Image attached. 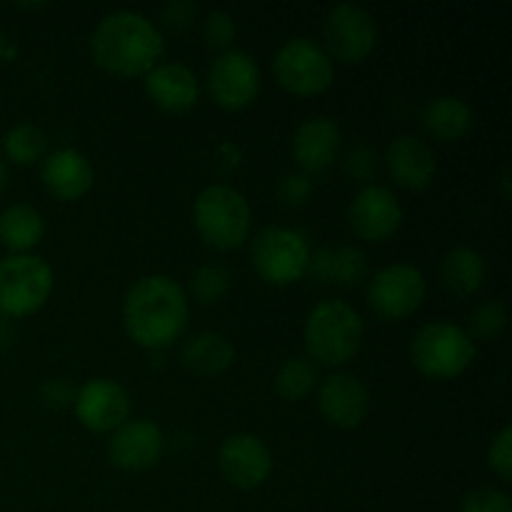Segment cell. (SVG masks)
Returning <instances> with one entry per match:
<instances>
[{
    "instance_id": "6da1fadb",
    "label": "cell",
    "mask_w": 512,
    "mask_h": 512,
    "mask_svg": "<svg viewBox=\"0 0 512 512\" xmlns=\"http://www.w3.org/2000/svg\"><path fill=\"white\" fill-rule=\"evenodd\" d=\"M123 323L130 338L145 348H165L188 325V295L170 275H143L123 300Z\"/></svg>"
},
{
    "instance_id": "7a4b0ae2",
    "label": "cell",
    "mask_w": 512,
    "mask_h": 512,
    "mask_svg": "<svg viewBox=\"0 0 512 512\" xmlns=\"http://www.w3.org/2000/svg\"><path fill=\"white\" fill-rule=\"evenodd\" d=\"M90 53L110 73L145 75L163 58L165 38L148 15L120 8L98 20L90 35Z\"/></svg>"
},
{
    "instance_id": "3957f363",
    "label": "cell",
    "mask_w": 512,
    "mask_h": 512,
    "mask_svg": "<svg viewBox=\"0 0 512 512\" xmlns=\"http://www.w3.org/2000/svg\"><path fill=\"white\" fill-rule=\"evenodd\" d=\"M363 318L345 300H320L305 320L308 358L323 365H345L363 343Z\"/></svg>"
},
{
    "instance_id": "277c9868",
    "label": "cell",
    "mask_w": 512,
    "mask_h": 512,
    "mask_svg": "<svg viewBox=\"0 0 512 512\" xmlns=\"http://www.w3.org/2000/svg\"><path fill=\"white\" fill-rule=\"evenodd\" d=\"M193 223L200 238L220 250L238 248L248 240L253 213L250 203L233 185H205L193 200Z\"/></svg>"
},
{
    "instance_id": "5b68a950",
    "label": "cell",
    "mask_w": 512,
    "mask_h": 512,
    "mask_svg": "<svg viewBox=\"0 0 512 512\" xmlns=\"http://www.w3.org/2000/svg\"><path fill=\"white\" fill-rule=\"evenodd\" d=\"M478 345L450 320H430L410 340V360L428 378H455L475 360Z\"/></svg>"
},
{
    "instance_id": "8992f818",
    "label": "cell",
    "mask_w": 512,
    "mask_h": 512,
    "mask_svg": "<svg viewBox=\"0 0 512 512\" xmlns=\"http://www.w3.org/2000/svg\"><path fill=\"white\" fill-rule=\"evenodd\" d=\"M53 290V268L35 253H10L0 260V315L35 313Z\"/></svg>"
},
{
    "instance_id": "52a82bcc",
    "label": "cell",
    "mask_w": 512,
    "mask_h": 512,
    "mask_svg": "<svg viewBox=\"0 0 512 512\" xmlns=\"http://www.w3.org/2000/svg\"><path fill=\"white\" fill-rule=\"evenodd\" d=\"M250 260L263 280L290 285L308 273L310 243L300 230L288 225H265L250 245Z\"/></svg>"
},
{
    "instance_id": "ba28073f",
    "label": "cell",
    "mask_w": 512,
    "mask_h": 512,
    "mask_svg": "<svg viewBox=\"0 0 512 512\" xmlns=\"http://www.w3.org/2000/svg\"><path fill=\"white\" fill-rule=\"evenodd\" d=\"M273 73L288 90L313 95L335 78V63L328 50L308 35H293L273 55Z\"/></svg>"
},
{
    "instance_id": "9c48e42d",
    "label": "cell",
    "mask_w": 512,
    "mask_h": 512,
    "mask_svg": "<svg viewBox=\"0 0 512 512\" xmlns=\"http://www.w3.org/2000/svg\"><path fill=\"white\" fill-rule=\"evenodd\" d=\"M428 293L423 270L413 263H390L368 278V303L383 318L415 313Z\"/></svg>"
},
{
    "instance_id": "30bf717a",
    "label": "cell",
    "mask_w": 512,
    "mask_h": 512,
    "mask_svg": "<svg viewBox=\"0 0 512 512\" xmlns=\"http://www.w3.org/2000/svg\"><path fill=\"white\" fill-rule=\"evenodd\" d=\"M325 40H328L330 58L345 60V63H355L363 60L365 55L373 53L375 43H378V23H375L373 13L360 3H345L333 5L325 15Z\"/></svg>"
},
{
    "instance_id": "8fae6325",
    "label": "cell",
    "mask_w": 512,
    "mask_h": 512,
    "mask_svg": "<svg viewBox=\"0 0 512 512\" xmlns=\"http://www.w3.org/2000/svg\"><path fill=\"white\" fill-rule=\"evenodd\" d=\"M208 93L223 108H245L260 93V65L248 50L228 48L208 68Z\"/></svg>"
},
{
    "instance_id": "7c38bea8",
    "label": "cell",
    "mask_w": 512,
    "mask_h": 512,
    "mask_svg": "<svg viewBox=\"0 0 512 512\" xmlns=\"http://www.w3.org/2000/svg\"><path fill=\"white\" fill-rule=\"evenodd\" d=\"M218 468L235 488H258L273 470V455L265 440L253 433H233L220 443Z\"/></svg>"
},
{
    "instance_id": "4fadbf2b",
    "label": "cell",
    "mask_w": 512,
    "mask_h": 512,
    "mask_svg": "<svg viewBox=\"0 0 512 512\" xmlns=\"http://www.w3.org/2000/svg\"><path fill=\"white\" fill-rule=\"evenodd\" d=\"M348 223L365 240H383L403 223V205L388 185L368 183L348 205Z\"/></svg>"
},
{
    "instance_id": "5bb4252c",
    "label": "cell",
    "mask_w": 512,
    "mask_h": 512,
    "mask_svg": "<svg viewBox=\"0 0 512 512\" xmlns=\"http://www.w3.org/2000/svg\"><path fill=\"white\" fill-rule=\"evenodd\" d=\"M75 415L90 430H115L130 415V395L118 380L93 378L85 380L73 398Z\"/></svg>"
},
{
    "instance_id": "9a60e30c",
    "label": "cell",
    "mask_w": 512,
    "mask_h": 512,
    "mask_svg": "<svg viewBox=\"0 0 512 512\" xmlns=\"http://www.w3.org/2000/svg\"><path fill=\"white\" fill-rule=\"evenodd\" d=\"M163 430L148 418L125 420L113 430L108 440L110 463L123 470L153 468L163 455Z\"/></svg>"
},
{
    "instance_id": "2e32d148",
    "label": "cell",
    "mask_w": 512,
    "mask_h": 512,
    "mask_svg": "<svg viewBox=\"0 0 512 512\" xmlns=\"http://www.w3.org/2000/svg\"><path fill=\"white\" fill-rule=\"evenodd\" d=\"M318 405L333 425L355 428L368 415L370 395L358 375L348 370H335L318 383Z\"/></svg>"
},
{
    "instance_id": "e0dca14e",
    "label": "cell",
    "mask_w": 512,
    "mask_h": 512,
    "mask_svg": "<svg viewBox=\"0 0 512 512\" xmlns=\"http://www.w3.org/2000/svg\"><path fill=\"white\" fill-rule=\"evenodd\" d=\"M385 168L390 178L403 188H425L438 173V158L428 140L413 133L395 135L385 150Z\"/></svg>"
},
{
    "instance_id": "ac0fdd59",
    "label": "cell",
    "mask_w": 512,
    "mask_h": 512,
    "mask_svg": "<svg viewBox=\"0 0 512 512\" xmlns=\"http://www.w3.org/2000/svg\"><path fill=\"white\" fill-rule=\"evenodd\" d=\"M145 93L158 108L183 113L198 103L200 80L190 65L180 60H160L145 73Z\"/></svg>"
},
{
    "instance_id": "d6986e66",
    "label": "cell",
    "mask_w": 512,
    "mask_h": 512,
    "mask_svg": "<svg viewBox=\"0 0 512 512\" xmlns=\"http://www.w3.org/2000/svg\"><path fill=\"white\" fill-rule=\"evenodd\" d=\"M340 125L330 115H310L293 133V155L308 173H320L338 160Z\"/></svg>"
},
{
    "instance_id": "ffe728a7",
    "label": "cell",
    "mask_w": 512,
    "mask_h": 512,
    "mask_svg": "<svg viewBox=\"0 0 512 512\" xmlns=\"http://www.w3.org/2000/svg\"><path fill=\"white\" fill-rule=\"evenodd\" d=\"M40 178L48 193L60 200H75L93 188L95 168L88 155L75 148H58L48 153L40 165Z\"/></svg>"
},
{
    "instance_id": "44dd1931",
    "label": "cell",
    "mask_w": 512,
    "mask_h": 512,
    "mask_svg": "<svg viewBox=\"0 0 512 512\" xmlns=\"http://www.w3.org/2000/svg\"><path fill=\"white\" fill-rule=\"evenodd\" d=\"M185 368L198 375H220L233 365L235 348L218 330H200L183 343L180 350Z\"/></svg>"
},
{
    "instance_id": "7402d4cb",
    "label": "cell",
    "mask_w": 512,
    "mask_h": 512,
    "mask_svg": "<svg viewBox=\"0 0 512 512\" xmlns=\"http://www.w3.org/2000/svg\"><path fill=\"white\" fill-rule=\"evenodd\" d=\"M423 128L438 140H455L473 128V108L460 95H438L425 103Z\"/></svg>"
},
{
    "instance_id": "603a6c76",
    "label": "cell",
    "mask_w": 512,
    "mask_h": 512,
    "mask_svg": "<svg viewBox=\"0 0 512 512\" xmlns=\"http://www.w3.org/2000/svg\"><path fill=\"white\" fill-rule=\"evenodd\" d=\"M43 215L30 203H10L0 210V243L13 253H28L43 238Z\"/></svg>"
},
{
    "instance_id": "cb8c5ba5",
    "label": "cell",
    "mask_w": 512,
    "mask_h": 512,
    "mask_svg": "<svg viewBox=\"0 0 512 512\" xmlns=\"http://www.w3.org/2000/svg\"><path fill=\"white\" fill-rule=\"evenodd\" d=\"M485 270L488 268H485V258L480 250L470 248V245H455L440 263V278H443L445 288L453 293L473 295L485 283Z\"/></svg>"
},
{
    "instance_id": "d4e9b609",
    "label": "cell",
    "mask_w": 512,
    "mask_h": 512,
    "mask_svg": "<svg viewBox=\"0 0 512 512\" xmlns=\"http://www.w3.org/2000/svg\"><path fill=\"white\" fill-rule=\"evenodd\" d=\"M320 383L318 365L308 355H293L280 363L275 373V390L285 400H303Z\"/></svg>"
},
{
    "instance_id": "484cf974",
    "label": "cell",
    "mask_w": 512,
    "mask_h": 512,
    "mask_svg": "<svg viewBox=\"0 0 512 512\" xmlns=\"http://www.w3.org/2000/svg\"><path fill=\"white\" fill-rule=\"evenodd\" d=\"M3 148L13 163L28 165L33 160L45 158V150H48V135L43 128L33 123H18L13 128L5 130L3 135Z\"/></svg>"
},
{
    "instance_id": "4316f807",
    "label": "cell",
    "mask_w": 512,
    "mask_h": 512,
    "mask_svg": "<svg viewBox=\"0 0 512 512\" xmlns=\"http://www.w3.org/2000/svg\"><path fill=\"white\" fill-rule=\"evenodd\" d=\"M368 275V258L355 245H340L328 253V283L358 285Z\"/></svg>"
},
{
    "instance_id": "83f0119b",
    "label": "cell",
    "mask_w": 512,
    "mask_h": 512,
    "mask_svg": "<svg viewBox=\"0 0 512 512\" xmlns=\"http://www.w3.org/2000/svg\"><path fill=\"white\" fill-rule=\"evenodd\" d=\"M468 325V335L473 340H495L508 325V310L500 300H485V303L475 305Z\"/></svg>"
},
{
    "instance_id": "f1b7e54d",
    "label": "cell",
    "mask_w": 512,
    "mask_h": 512,
    "mask_svg": "<svg viewBox=\"0 0 512 512\" xmlns=\"http://www.w3.org/2000/svg\"><path fill=\"white\" fill-rule=\"evenodd\" d=\"M190 288L200 303H218L230 290L228 268L220 263H203L190 278Z\"/></svg>"
},
{
    "instance_id": "f546056e",
    "label": "cell",
    "mask_w": 512,
    "mask_h": 512,
    "mask_svg": "<svg viewBox=\"0 0 512 512\" xmlns=\"http://www.w3.org/2000/svg\"><path fill=\"white\" fill-rule=\"evenodd\" d=\"M238 35V25L228 10H210L203 18V38L205 43L220 48V53L233 48V40Z\"/></svg>"
},
{
    "instance_id": "4dcf8cb0",
    "label": "cell",
    "mask_w": 512,
    "mask_h": 512,
    "mask_svg": "<svg viewBox=\"0 0 512 512\" xmlns=\"http://www.w3.org/2000/svg\"><path fill=\"white\" fill-rule=\"evenodd\" d=\"M460 512H512V500L505 490L475 488L463 498Z\"/></svg>"
},
{
    "instance_id": "1f68e13d",
    "label": "cell",
    "mask_w": 512,
    "mask_h": 512,
    "mask_svg": "<svg viewBox=\"0 0 512 512\" xmlns=\"http://www.w3.org/2000/svg\"><path fill=\"white\" fill-rule=\"evenodd\" d=\"M488 463L503 483L512 480V425H503L488 448Z\"/></svg>"
},
{
    "instance_id": "d6a6232c",
    "label": "cell",
    "mask_w": 512,
    "mask_h": 512,
    "mask_svg": "<svg viewBox=\"0 0 512 512\" xmlns=\"http://www.w3.org/2000/svg\"><path fill=\"white\" fill-rule=\"evenodd\" d=\"M345 168H348L353 178L368 180L370 175H375V168H378V155L368 145H355L345 155Z\"/></svg>"
},
{
    "instance_id": "836d02e7",
    "label": "cell",
    "mask_w": 512,
    "mask_h": 512,
    "mask_svg": "<svg viewBox=\"0 0 512 512\" xmlns=\"http://www.w3.org/2000/svg\"><path fill=\"white\" fill-rule=\"evenodd\" d=\"M310 190H313V185H310L308 175L288 173L283 175V180H280L278 193L285 203H303V200H308Z\"/></svg>"
},
{
    "instance_id": "e575fe53",
    "label": "cell",
    "mask_w": 512,
    "mask_h": 512,
    "mask_svg": "<svg viewBox=\"0 0 512 512\" xmlns=\"http://www.w3.org/2000/svg\"><path fill=\"white\" fill-rule=\"evenodd\" d=\"M195 13H198V8H195L193 3H188V0H173V3H168L163 8L165 23L173 25V28H183V25H188L190 20L195 18Z\"/></svg>"
},
{
    "instance_id": "d590c367",
    "label": "cell",
    "mask_w": 512,
    "mask_h": 512,
    "mask_svg": "<svg viewBox=\"0 0 512 512\" xmlns=\"http://www.w3.org/2000/svg\"><path fill=\"white\" fill-rule=\"evenodd\" d=\"M53 393V398L58 400V403H65V400H73L75 393L68 388V383H63V380H53V383L45 385V395Z\"/></svg>"
},
{
    "instance_id": "8d00e7d4",
    "label": "cell",
    "mask_w": 512,
    "mask_h": 512,
    "mask_svg": "<svg viewBox=\"0 0 512 512\" xmlns=\"http://www.w3.org/2000/svg\"><path fill=\"white\" fill-rule=\"evenodd\" d=\"M15 53H18L15 43L3 33V30H0V58H13Z\"/></svg>"
},
{
    "instance_id": "74e56055",
    "label": "cell",
    "mask_w": 512,
    "mask_h": 512,
    "mask_svg": "<svg viewBox=\"0 0 512 512\" xmlns=\"http://www.w3.org/2000/svg\"><path fill=\"white\" fill-rule=\"evenodd\" d=\"M8 185V165H5V160L0 158V190Z\"/></svg>"
}]
</instances>
